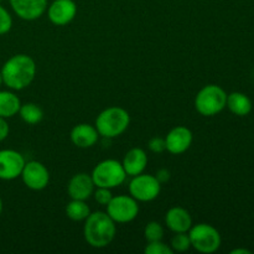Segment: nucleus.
Listing matches in <instances>:
<instances>
[{"instance_id": "393cba45", "label": "nucleus", "mask_w": 254, "mask_h": 254, "mask_svg": "<svg viewBox=\"0 0 254 254\" xmlns=\"http://www.w3.org/2000/svg\"><path fill=\"white\" fill-rule=\"evenodd\" d=\"M12 17L10 12L0 4V35H5L11 30Z\"/></svg>"}, {"instance_id": "4be33fe9", "label": "nucleus", "mask_w": 254, "mask_h": 254, "mask_svg": "<svg viewBox=\"0 0 254 254\" xmlns=\"http://www.w3.org/2000/svg\"><path fill=\"white\" fill-rule=\"evenodd\" d=\"M164 227L161 223L156 222V221H150L146 223L145 228H144V237L148 242H154V241H161L164 238Z\"/></svg>"}, {"instance_id": "aec40b11", "label": "nucleus", "mask_w": 254, "mask_h": 254, "mask_svg": "<svg viewBox=\"0 0 254 254\" xmlns=\"http://www.w3.org/2000/svg\"><path fill=\"white\" fill-rule=\"evenodd\" d=\"M91 213V208L83 200H72L66 206V216L74 222L84 221Z\"/></svg>"}, {"instance_id": "39448f33", "label": "nucleus", "mask_w": 254, "mask_h": 254, "mask_svg": "<svg viewBox=\"0 0 254 254\" xmlns=\"http://www.w3.org/2000/svg\"><path fill=\"white\" fill-rule=\"evenodd\" d=\"M91 176L96 188H106L112 190L121 186L126 181L127 173L122 165V161L116 159H106L94 166Z\"/></svg>"}, {"instance_id": "4468645a", "label": "nucleus", "mask_w": 254, "mask_h": 254, "mask_svg": "<svg viewBox=\"0 0 254 254\" xmlns=\"http://www.w3.org/2000/svg\"><path fill=\"white\" fill-rule=\"evenodd\" d=\"M96 185L92 180L91 174L78 173L72 176L67 185V192L72 200H88L92 195Z\"/></svg>"}, {"instance_id": "f3484780", "label": "nucleus", "mask_w": 254, "mask_h": 254, "mask_svg": "<svg viewBox=\"0 0 254 254\" xmlns=\"http://www.w3.org/2000/svg\"><path fill=\"white\" fill-rule=\"evenodd\" d=\"M124 170L128 176H136L144 173L148 165V155L141 148H133L124 155L122 161Z\"/></svg>"}, {"instance_id": "b1692460", "label": "nucleus", "mask_w": 254, "mask_h": 254, "mask_svg": "<svg viewBox=\"0 0 254 254\" xmlns=\"http://www.w3.org/2000/svg\"><path fill=\"white\" fill-rule=\"evenodd\" d=\"M145 254H173L174 251L170 247V245L161 241H154V242H148V246L144 248Z\"/></svg>"}, {"instance_id": "a878e982", "label": "nucleus", "mask_w": 254, "mask_h": 254, "mask_svg": "<svg viewBox=\"0 0 254 254\" xmlns=\"http://www.w3.org/2000/svg\"><path fill=\"white\" fill-rule=\"evenodd\" d=\"M96 200L97 203L102 206H107L111 200L113 198V195H112L111 189H106V188H97L96 190L93 191V195H92Z\"/></svg>"}, {"instance_id": "dca6fc26", "label": "nucleus", "mask_w": 254, "mask_h": 254, "mask_svg": "<svg viewBox=\"0 0 254 254\" xmlns=\"http://www.w3.org/2000/svg\"><path fill=\"white\" fill-rule=\"evenodd\" d=\"M165 225L171 232H189L192 227V217L186 208L181 206H174L166 212Z\"/></svg>"}, {"instance_id": "7ed1b4c3", "label": "nucleus", "mask_w": 254, "mask_h": 254, "mask_svg": "<svg viewBox=\"0 0 254 254\" xmlns=\"http://www.w3.org/2000/svg\"><path fill=\"white\" fill-rule=\"evenodd\" d=\"M130 124V116L128 111L122 107H109L102 111L96 118L97 131L101 136L113 139L122 135Z\"/></svg>"}, {"instance_id": "7c9ffc66", "label": "nucleus", "mask_w": 254, "mask_h": 254, "mask_svg": "<svg viewBox=\"0 0 254 254\" xmlns=\"http://www.w3.org/2000/svg\"><path fill=\"white\" fill-rule=\"evenodd\" d=\"M1 212H2V200L1 197H0V215H1Z\"/></svg>"}, {"instance_id": "6ab92c4d", "label": "nucleus", "mask_w": 254, "mask_h": 254, "mask_svg": "<svg viewBox=\"0 0 254 254\" xmlns=\"http://www.w3.org/2000/svg\"><path fill=\"white\" fill-rule=\"evenodd\" d=\"M21 107L19 97L11 91H0V117L7 119L16 116Z\"/></svg>"}, {"instance_id": "2eb2a0df", "label": "nucleus", "mask_w": 254, "mask_h": 254, "mask_svg": "<svg viewBox=\"0 0 254 254\" xmlns=\"http://www.w3.org/2000/svg\"><path fill=\"white\" fill-rule=\"evenodd\" d=\"M98 138L99 134L96 127L88 123L77 124L69 133V139H71L72 144L81 149H88L96 145Z\"/></svg>"}, {"instance_id": "cd10ccee", "label": "nucleus", "mask_w": 254, "mask_h": 254, "mask_svg": "<svg viewBox=\"0 0 254 254\" xmlns=\"http://www.w3.org/2000/svg\"><path fill=\"white\" fill-rule=\"evenodd\" d=\"M155 178L158 179L159 183L163 185V184L168 183V181L170 180L171 174H170V171L168 170V169H159V170L156 171V174H155Z\"/></svg>"}, {"instance_id": "5701e85b", "label": "nucleus", "mask_w": 254, "mask_h": 254, "mask_svg": "<svg viewBox=\"0 0 254 254\" xmlns=\"http://www.w3.org/2000/svg\"><path fill=\"white\" fill-rule=\"evenodd\" d=\"M170 247L173 248L174 252H188L191 248V241L189 237L188 232H179L174 235V237L171 238Z\"/></svg>"}, {"instance_id": "473e14b6", "label": "nucleus", "mask_w": 254, "mask_h": 254, "mask_svg": "<svg viewBox=\"0 0 254 254\" xmlns=\"http://www.w3.org/2000/svg\"><path fill=\"white\" fill-rule=\"evenodd\" d=\"M1 1H2V0H0V4H1Z\"/></svg>"}, {"instance_id": "9d476101", "label": "nucleus", "mask_w": 254, "mask_h": 254, "mask_svg": "<svg viewBox=\"0 0 254 254\" xmlns=\"http://www.w3.org/2000/svg\"><path fill=\"white\" fill-rule=\"evenodd\" d=\"M25 158L21 153L12 149L0 150V180L10 181L20 178L24 169Z\"/></svg>"}, {"instance_id": "c85d7f7f", "label": "nucleus", "mask_w": 254, "mask_h": 254, "mask_svg": "<svg viewBox=\"0 0 254 254\" xmlns=\"http://www.w3.org/2000/svg\"><path fill=\"white\" fill-rule=\"evenodd\" d=\"M9 131H10V128H9V124H7L6 119L2 118V117H0V141L5 140V139L7 138V135H9Z\"/></svg>"}, {"instance_id": "9b49d317", "label": "nucleus", "mask_w": 254, "mask_h": 254, "mask_svg": "<svg viewBox=\"0 0 254 254\" xmlns=\"http://www.w3.org/2000/svg\"><path fill=\"white\" fill-rule=\"evenodd\" d=\"M49 20L56 26H64L73 21L77 15V5L73 0H54L47 6Z\"/></svg>"}, {"instance_id": "f03ea898", "label": "nucleus", "mask_w": 254, "mask_h": 254, "mask_svg": "<svg viewBox=\"0 0 254 254\" xmlns=\"http://www.w3.org/2000/svg\"><path fill=\"white\" fill-rule=\"evenodd\" d=\"M117 233L116 222L103 211L89 213L84 220L83 236L86 242L93 248H106L113 242Z\"/></svg>"}, {"instance_id": "6e6552de", "label": "nucleus", "mask_w": 254, "mask_h": 254, "mask_svg": "<svg viewBox=\"0 0 254 254\" xmlns=\"http://www.w3.org/2000/svg\"><path fill=\"white\" fill-rule=\"evenodd\" d=\"M107 213L116 223H129L136 218L139 213L138 201L130 195L113 196L106 206Z\"/></svg>"}, {"instance_id": "2f4dec72", "label": "nucleus", "mask_w": 254, "mask_h": 254, "mask_svg": "<svg viewBox=\"0 0 254 254\" xmlns=\"http://www.w3.org/2000/svg\"><path fill=\"white\" fill-rule=\"evenodd\" d=\"M2 84V77H1V71H0V86Z\"/></svg>"}, {"instance_id": "423d86ee", "label": "nucleus", "mask_w": 254, "mask_h": 254, "mask_svg": "<svg viewBox=\"0 0 254 254\" xmlns=\"http://www.w3.org/2000/svg\"><path fill=\"white\" fill-rule=\"evenodd\" d=\"M191 247L203 254L215 253L220 250L222 238L220 232L208 223H197L189 230Z\"/></svg>"}, {"instance_id": "bb28decb", "label": "nucleus", "mask_w": 254, "mask_h": 254, "mask_svg": "<svg viewBox=\"0 0 254 254\" xmlns=\"http://www.w3.org/2000/svg\"><path fill=\"white\" fill-rule=\"evenodd\" d=\"M149 150L153 151L155 154H161L166 150L165 138H160V136H153L150 140L148 141Z\"/></svg>"}, {"instance_id": "ddd939ff", "label": "nucleus", "mask_w": 254, "mask_h": 254, "mask_svg": "<svg viewBox=\"0 0 254 254\" xmlns=\"http://www.w3.org/2000/svg\"><path fill=\"white\" fill-rule=\"evenodd\" d=\"M15 14L25 21L40 19L47 10V0H9Z\"/></svg>"}, {"instance_id": "0eeeda50", "label": "nucleus", "mask_w": 254, "mask_h": 254, "mask_svg": "<svg viewBox=\"0 0 254 254\" xmlns=\"http://www.w3.org/2000/svg\"><path fill=\"white\" fill-rule=\"evenodd\" d=\"M161 192V184L155 175L139 174L133 176L129 183V195L138 202H150L154 201Z\"/></svg>"}, {"instance_id": "412c9836", "label": "nucleus", "mask_w": 254, "mask_h": 254, "mask_svg": "<svg viewBox=\"0 0 254 254\" xmlns=\"http://www.w3.org/2000/svg\"><path fill=\"white\" fill-rule=\"evenodd\" d=\"M17 114L25 123L31 124V126L40 123L44 118V111H42L41 107L36 103H32V102L21 104Z\"/></svg>"}, {"instance_id": "f8f14e48", "label": "nucleus", "mask_w": 254, "mask_h": 254, "mask_svg": "<svg viewBox=\"0 0 254 254\" xmlns=\"http://www.w3.org/2000/svg\"><path fill=\"white\" fill-rule=\"evenodd\" d=\"M192 141V131L186 127L178 126L166 134V150L173 155H180V154H184L190 149Z\"/></svg>"}, {"instance_id": "1a4fd4ad", "label": "nucleus", "mask_w": 254, "mask_h": 254, "mask_svg": "<svg viewBox=\"0 0 254 254\" xmlns=\"http://www.w3.org/2000/svg\"><path fill=\"white\" fill-rule=\"evenodd\" d=\"M20 178L27 189L32 191H41L50 183V173L46 166L36 160L26 161Z\"/></svg>"}, {"instance_id": "20e7f679", "label": "nucleus", "mask_w": 254, "mask_h": 254, "mask_svg": "<svg viewBox=\"0 0 254 254\" xmlns=\"http://www.w3.org/2000/svg\"><path fill=\"white\" fill-rule=\"evenodd\" d=\"M227 93L217 84H207L195 97V108L201 116L213 117L226 108Z\"/></svg>"}, {"instance_id": "a211bd4d", "label": "nucleus", "mask_w": 254, "mask_h": 254, "mask_svg": "<svg viewBox=\"0 0 254 254\" xmlns=\"http://www.w3.org/2000/svg\"><path fill=\"white\" fill-rule=\"evenodd\" d=\"M226 107L235 116L246 117L251 113L253 106L252 101L247 94L242 93V92H232L231 94H227Z\"/></svg>"}, {"instance_id": "f257e3e1", "label": "nucleus", "mask_w": 254, "mask_h": 254, "mask_svg": "<svg viewBox=\"0 0 254 254\" xmlns=\"http://www.w3.org/2000/svg\"><path fill=\"white\" fill-rule=\"evenodd\" d=\"M36 69V64L31 56L25 54L14 55L0 69L2 83L12 91H22L32 83Z\"/></svg>"}, {"instance_id": "c756f323", "label": "nucleus", "mask_w": 254, "mask_h": 254, "mask_svg": "<svg viewBox=\"0 0 254 254\" xmlns=\"http://www.w3.org/2000/svg\"><path fill=\"white\" fill-rule=\"evenodd\" d=\"M231 254H252V251L246 250V248H236L231 251Z\"/></svg>"}]
</instances>
